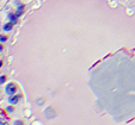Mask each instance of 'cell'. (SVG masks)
Returning a JSON list of instances; mask_svg holds the SVG:
<instances>
[{
    "mask_svg": "<svg viewBox=\"0 0 135 125\" xmlns=\"http://www.w3.org/2000/svg\"><path fill=\"white\" fill-rule=\"evenodd\" d=\"M17 91H18V87H17V85H16L15 82H10V83L6 85V87H5V92H6L9 95H15Z\"/></svg>",
    "mask_w": 135,
    "mask_h": 125,
    "instance_id": "1",
    "label": "cell"
},
{
    "mask_svg": "<svg viewBox=\"0 0 135 125\" xmlns=\"http://www.w3.org/2000/svg\"><path fill=\"white\" fill-rule=\"evenodd\" d=\"M22 99V95L21 94H15V95H10V98H9V102L11 104V105H16V104H18L19 102V100Z\"/></svg>",
    "mask_w": 135,
    "mask_h": 125,
    "instance_id": "2",
    "label": "cell"
},
{
    "mask_svg": "<svg viewBox=\"0 0 135 125\" xmlns=\"http://www.w3.org/2000/svg\"><path fill=\"white\" fill-rule=\"evenodd\" d=\"M13 29V23H7V24H5L4 26H3V30L5 31V32H9V31H11Z\"/></svg>",
    "mask_w": 135,
    "mask_h": 125,
    "instance_id": "3",
    "label": "cell"
},
{
    "mask_svg": "<svg viewBox=\"0 0 135 125\" xmlns=\"http://www.w3.org/2000/svg\"><path fill=\"white\" fill-rule=\"evenodd\" d=\"M17 18H18V17H17L16 14H12V13H10V14H9V19H10V22H11V23H13V24L17 22Z\"/></svg>",
    "mask_w": 135,
    "mask_h": 125,
    "instance_id": "4",
    "label": "cell"
},
{
    "mask_svg": "<svg viewBox=\"0 0 135 125\" xmlns=\"http://www.w3.org/2000/svg\"><path fill=\"white\" fill-rule=\"evenodd\" d=\"M7 39H9L7 36H5V35H0V43H5Z\"/></svg>",
    "mask_w": 135,
    "mask_h": 125,
    "instance_id": "5",
    "label": "cell"
},
{
    "mask_svg": "<svg viewBox=\"0 0 135 125\" xmlns=\"http://www.w3.org/2000/svg\"><path fill=\"white\" fill-rule=\"evenodd\" d=\"M13 125H25V123L22 119H18V120H15L13 121Z\"/></svg>",
    "mask_w": 135,
    "mask_h": 125,
    "instance_id": "6",
    "label": "cell"
},
{
    "mask_svg": "<svg viewBox=\"0 0 135 125\" xmlns=\"http://www.w3.org/2000/svg\"><path fill=\"white\" fill-rule=\"evenodd\" d=\"M5 82H6V76L5 75H1V76H0V85H3Z\"/></svg>",
    "mask_w": 135,
    "mask_h": 125,
    "instance_id": "7",
    "label": "cell"
},
{
    "mask_svg": "<svg viewBox=\"0 0 135 125\" xmlns=\"http://www.w3.org/2000/svg\"><path fill=\"white\" fill-rule=\"evenodd\" d=\"M6 111H7L9 113H12V112L15 111V108H13V106L11 105V106H7V107H6Z\"/></svg>",
    "mask_w": 135,
    "mask_h": 125,
    "instance_id": "8",
    "label": "cell"
},
{
    "mask_svg": "<svg viewBox=\"0 0 135 125\" xmlns=\"http://www.w3.org/2000/svg\"><path fill=\"white\" fill-rule=\"evenodd\" d=\"M0 125H9V123L5 119H0Z\"/></svg>",
    "mask_w": 135,
    "mask_h": 125,
    "instance_id": "9",
    "label": "cell"
},
{
    "mask_svg": "<svg viewBox=\"0 0 135 125\" xmlns=\"http://www.w3.org/2000/svg\"><path fill=\"white\" fill-rule=\"evenodd\" d=\"M4 50V45H3V43H0V53H1Z\"/></svg>",
    "mask_w": 135,
    "mask_h": 125,
    "instance_id": "10",
    "label": "cell"
},
{
    "mask_svg": "<svg viewBox=\"0 0 135 125\" xmlns=\"http://www.w3.org/2000/svg\"><path fill=\"white\" fill-rule=\"evenodd\" d=\"M3 67V61H0V68Z\"/></svg>",
    "mask_w": 135,
    "mask_h": 125,
    "instance_id": "11",
    "label": "cell"
}]
</instances>
